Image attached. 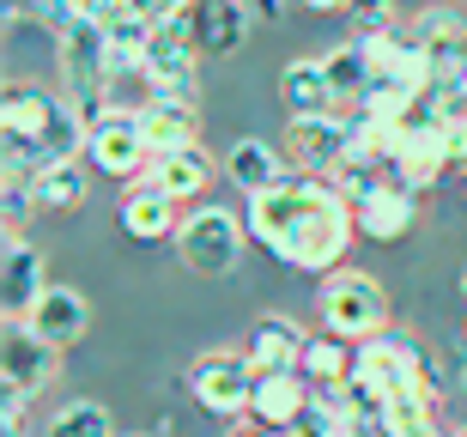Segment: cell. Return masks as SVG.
Returning <instances> with one entry per match:
<instances>
[{"label":"cell","instance_id":"6da1fadb","mask_svg":"<svg viewBox=\"0 0 467 437\" xmlns=\"http://www.w3.org/2000/svg\"><path fill=\"white\" fill-rule=\"evenodd\" d=\"M243 225L274 262L328 280L347 267V249L358 244V213L328 176H285L274 189L243 201Z\"/></svg>","mask_w":467,"mask_h":437},{"label":"cell","instance_id":"7a4b0ae2","mask_svg":"<svg viewBox=\"0 0 467 437\" xmlns=\"http://www.w3.org/2000/svg\"><path fill=\"white\" fill-rule=\"evenodd\" d=\"M0 152L25 158V164H61V158H86V109L67 91H49L36 79H13L0 91Z\"/></svg>","mask_w":467,"mask_h":437},{"label":"cell","instance_id":"3957f363","mask_svg":"<svg viewBox=\"0 0 467 437\" xmlns=\"http://www.w3.org/2000/svg\"><path fill=\"white\" fill-rule=\"evenodd\" d=\"M55 61H61V86H67V98L91 116H104L109 109V73H116V43H109V31L98 25V18H79V25H67V31L55 36Z\"/></svg>","mask_w":467,"mask_h":437},{"label":"cell","instance_id":"277c9868","mask_svg":"<svg viewBox=\"0 0 467 437\" xmlns=\"http://www.w3.org/2000/svg\"><path fill=\"white\" fill-rule=\"evenodd\" d=\"M249 244L255 237L231 207H194L182 213V231H176V262L189 267L194 280H231Z\"/></svg>","mask_w":467,"mask_h":437},{"label":"cell","instance_id":"5b68a950","mask_svg":"<svg viewBox=\"0 0 467 437\" xmlns=\"http://www.w3.org/2000/svg\"><path fill=\"white\" fill-rule=\"evenodd\" d=\"M316 310H322V328L347 334V340H370L389 328V297L364 267H334L316 292Z\"/></svg>","mask_w":467,"mask_h":437},{"label":"cell","instance_id":"8992f818","mask_svg":"<svg viewBox=\"0 0 467 437\" xmlns=\"http://www.w3.org/2000/svg\"><path fill=\"white\" fill-rule=\"evenodd\" d=\"M455 146H462V134H455L443 116H437L431 104L419 109L413 122L395 134V164H389V176H395L400 189H413V194H425L437 182V176L455 164Z\"/></svg>","mask_w":467,"mask_h":437},{"label":"cell","instance_id":"52a82bcc","mask_svg":"<svg viewBox=\"0 0 467 437\" xmlns=\"http://www.w3.org/2000/svg\"><path fill=\"white\" fill-rule=\"evenodd\" d=\"M86 164L98 176H116V182H140L152 171V146H146V128H140L134 109H104L86 122Z\"/></svg>","mask_w":467,"mask_h":437},{"label":"cell","instance_id":"ba28073f","mask_svg":"<svg viewBox=\"0 0 467 437\" xmlns=\"http://www.w3.org/2000/svg\"><path fill=\"white\" fill-rule=\"evenodd\" d=\"M189 395L207 407L213 420H243L249 413V395H255V365L243 359V347L201 352L189 365Z\"/></svg>","mask_w":467,"mask_h":437},{"label":"cell","instance_id":"9c48e42d","mask_svg":"<svg viewBox=\"0 0 467 437\" xmlns=\"http://www.w3.org/2000/svg\"><path fill=\"white\" fill-rule=\"evenodd\" d=\"M55 377H61V347H49L43 334H31L25 316H6V328H0V383L25 389L36 401Z\"/></svg>","mask_w":467,"mask_h":437},{"label":"cell","instance_id":"30bf717a","mask_svg":"<svg viewBox=\"0 0 467 437\" xmlns=\"http://www.w3.org/2000/svg\"><path fill=\"white\" fill-rule=\"evenodd\" d=\"M189 18H176V25L152 31V43H146V55H140V68L152 73L158 98H182V104H194V98H201V73H194V55H201V49H194Z\"/></svg>","mask_w":467,"mask_h":437},{"label":"cell","instance_id":"8fae6325","mask_svg":"<svg viewBox=\"0 0 467 437\" xmlns=\"http://www.w3.org/2000/svg\"><path fill=\"white\" fill-rule=\"evenodd\" d=\"M121 231L134 237V244H176V231H182V201L164 194L152 176H140L121 189V207H116Z\"/></svg>","mask_w":467,"mask_h":437},{"label":"cell","instance_id":"7c38bea8","mask_svg":"<svg viewBox=\"0 0 467 437\" xmlns=\"http://www.w3.org/2000/svg\"><path fill=\"white\" fill-rule=\"evenodd\" d=\"M285 146L297 176H334V164L347 158V116H292Z\"/></svg>","mask_w":467,"mask_h":437},{"label":"cell","instance_id":"4fadbf2b","mask_svg":"<svg viewBox=\"0 0 467 437\" xmlns=\"http://www.w3.org/2000/svg\"><path fill=\"white\" fill-rule=\"evenodd\" d=\"M352 213H358L364 244H400V237H413V225H419V194L400 189L395 176H389L382 189H370L364 201H352Z\"/></svg>","mask_w":467,"mask_h":437},{"label":"cell","instance_id":"5bb4252c","mask_svg":"<svg viewBox=\"0 0 467 437\" xmlns=\"http://www.w3.org/2000/svg\"><path fill=\"white\" fill-rule=\"evenodd\" d=\"M25 328L43 334V340H49V347H61V352L79 347V340H86V328H91L86 292H73V286H43V297L25 310Z\"/></svg>","mask_w":467,"mask_h":437},{"label":"cell","instance_id":"9a60e30c","mask_svg":"<svg viewBox=\"0 0 467 437\" xmlns=\"http://www.w3.org/2000/svg\"><path fill=\"white\" fill-rule=\"evenodd\" d=\"M413 36H419V49L431 55L443 73L467 68V6L462 0H431V6L413 18Z\"/></svg>","mask_w":467,"mask_h":437},{"label":"cell","instance_id":"2e32d148","mask_svg":"<svg viewBox=\"0 0 467 437\" xmlns=\"http://www.w3.org/2000/svg\"><path fill=\"white\" fill-rule=\"evenodd\" d=\"M249 25H255V6L249 0H201L194 18H189L201 55H237L249 43Z\"/></svg>","mask_w":467,"mask_h":437},{"label":"cell","instance_id":"e0dca14e","mask_svg":"<svg viewBox=\"0 0 467 437\" xmlns=\"http://www.w3.org/2000/svg\"><path fill=\"white\" fill-rule=\"evenodd\" d=\"M49 274H43V255L36 244H25V231H6V244H0V297H6V316H25L43 297Z\"/></svg>","mask_w":467,"mask_h":437},{"label":"cell","instance_id":"ac0fdd59","mask_svg":"<svg viewBox=\"0 0 467 437\" xmlns=\"http://www.w3.org/2000/svg\"><path fill=\"white\" fill-rule=\"evenodd\" d=\"M304 347H310V334L297 328L292 316H261L255 328L243 334V359L255 365V377H267V370H297Z\"/></svg>","mask_w":467,"mask_h":437},{"label":"cell","instance_id":"d6986e66","mask_svg":"<svg viewBox=\"0 0 467 437\" xmlns=\"http://www.w3.org/2000/svg\"><path fill=\"white\" fill-rule=\"evenodd\" d=\"M316 401V389L297 377V370H267L255 377V395H249V420H261L267 432H285V425Z\"/></svg>","mask_w":467,"mask_h":437},{"label":"cell","instance_id":"ffe728a7","mask_svg":"<svg viewBox=\"0 0 467 437\" xmlns=\"http://www.w3.org/2000/svg\"><path fill=\"white\" fill-rule=\"evenodd\" d=\"M140 128H146L152 158L182 152V146H201V109L182 104V98H152V104L140 109Z\"/></svg>","mask_w":467,"mask_h":437},{"label":"cell","instance_id":"44dd1931","mask_svg":"<svg viewBox=\"0 0 467 437\" xmlns=\"http://www.w3.org/2000/svg\"><path fill=\"white\" fill-rule=\"evenodd\" d=\"M316 61L328 68V86H334V98H340V116H347V109H358L364 98H370V86H377V68H370L364 36H352V43H334V49H322Z\"/></svg>","mask_w":467,"mask_h":437},{"label":"cell","instance_id":"7402d4cb","mask_svg":"<svg viewBox=\"0 0 467 437\" xmlns=\"http://www.w3.org/2000/svg\"><path fill=\"white\" fill-rule=\"evenodd\" d=\"M225 176L243 189V201H249V194L285 182L292 171H285V152H279V146L255 140V134H243V140H231V152H225Z\"/></svg>","mask_w":467,"mask_h":437},{"label":"cell","instance_id":"603a6c76","mask_svg":"<svg viewBox=\"0 0 467 437\" xmlns=\"http://www.w3.org/2000/svg\"><path fill=\"white\" fill-rule=\"evenodd\" d=\"M352 365H358V340H347V334H310V347H304V359H297V377L322 395V389H340L352 377Z\"/></svg>","mask_w":467,"mask_h":437},{"label":"cell","instance_id":"cb8c5ba5","mask_svg":"<svg viewBox=\"0 0 467 437\" xmlns=\"http://www.w3.org/2000/svg\"><path fill=\"white\" fill-rule=\"evenodd\" d=\"M279 98H285V122L292 116H340V98H334L322 61H292L279 73Z\"/></svg>","mask_w":467,"mask_h":437},{"label":"cell","instance_id":"d4e9b609","mask_svg":"<svg viewBox=\"0 0 467 437\" xmlns=\"http://www.w3.org/2000/svg\"><path fill=\"white\" fill-rule=\"evenodd\" d=\"M86 176H91V164H86V158H61V164H36V176H31L36 213H73L79 201H86Z\"/></svg>","mask_w":467,"mask_h":437},{"label":"cell","instance_id":"484cf974","mask_svg":"<svg viewBox=\"0 0 467 437\" xmlns=\"http://www.w3.org/2000/svg\"><path fill=\"white\" fill-rule=\"evenodd\" d=\"M146 176H152L164 194H176V201H194V194H207V182H213V158L201 152V146H182V152L152 158Z\"/></svg>","mask_w":467,"mask_h":437},{"label":"cell","instance_id":"4316f807","mask_svg":"<svg viewBox=\"0 0 467 437\" xmlns=\"http://www.w3.org/2000/svg\"><path fill=\"white\" fill-rule=\"evenodd\" d=\"M0 18L6 25H43L49 36H61L86 13H79V0H0Z\"/></svg>","mask_w":467,"mask_h":437},{"label":"cell","instance_id":"83f0119b","mask_svg":"<svg viewBox=\"0 0 467 437\" xmlns=\"http://www.w3.org/2000/svg\"><path fill=\"white\" fill-rule=\"evenodd\" d=\"M49 437H121L104 401H67L49 413Z\"/></svg>","mask_w":467,"mask_h":437},{"label":"cell","instance_id":"f1b7e54d","mask_svg":"<svg viewBox=\"0 0 467 437\" xmlns=\"http://www.w3.org/2000/svg\"><path fill=\"white\" fill-rule=\"evenodd\" d=\"M340 432H347V420H340V413H334V407L316 395V401L304 407V413H297V420L285 425L279 437H340Z\"/></svg>","mask_w":467,"mask_h":437},{"label":"cell","instance_id":"f546056e","mask_svg":"<svg viewBox=\"0 0 467 437\" xmlns=\"http://www.w3.org/2000/svg\"><path fill=\"white\" fill-rule=\"evenodd\" d=\"M347 18H352V31H358V36H377V31L395 25V0H352Z\"/></svg>","mask_w":467,"mask_h":437},{"label":"cell","instance_id":"4dcf8cb0","mask_svg":"<svg viewBox=\"0 0 467 437\" xmlns=\"http://www.w3.org/2000/svg\"><path fill=\"white\" fill-rule=\"evenodd\" d=\"M340 437H400V432H395L389 413H358V420H347V432H340Z\"/></svg>","mask_w":467,"mask_h":437},{"label":"cell","instance_id":"1f68e13d","mask_svg":"<svg viewBox=\"0 0 467 437\" xmlns=\"http://www.w3.org/2000/svg\"><path fill=\"white\" fill-rule=\"evenodd\" d=\"M128 6H134V0H79V13H86V18H98V25H109V18H121Z\"/></svg>","mask_w":467,"mask_h":437},{"label":"cell","instance_id":"d6a6232c","mask_svg":"<svg viewBox=\"0 0 467 437\" xmlns=\"http://www.w3.org/2000/svg\"><path fill=\"white\" fill-rule=\"evenodd\" d=\"M225 437H279V432H267L261 420H249V413H243V420H225Z\"/></svg>","mask_w":467,"mask_h":437},{"label":"cell","instance_id":"836d02e7","mask_svg":"<svg viewBox=\"0 0 467 437\" xmlns=\"http://www.w3.org/2000/svg\"><path fill=\"white\" fill-rule=\"evenodd\" d=\"M304 6H310V13H347L352 0H304Z\"/></svg>","mask_w":467,"mask_h":437},{"label":"cell","instance_id":"e575fe53","mask_svg":"<svg viewBox=\"0 0 467 437\" xmlns=\"http://www.w3.org/2000/svg\"><path fill=\"white\" fill-rule=\"evenodd\" d=\"M249 6H255L261 18H279V13H285V0H249Z\"/></svg>","mask_w":467,"mask_h":437},{"label":"cell","instance_id":"d590c367","mask_svg":"<svg viewBox=\"0 0 467 437\" xmlns=\"http://www.w3.org/2000/svg\"><path fill=\"white\" fill-rule=\"evenodd\" d=\"M121 437H164V432H121Z\"/></svg>","mask_w":467,"mask_h":437},{"label":"cell","instance_id":"8d00e7d4","mask_svg":"<svg viewBox=\"0 0 467 437\" xmlns=\"http://www.w3.org/2000/svg\"><path fill=\"white\" fill-rule=\"evenodd\" d=\"M462 292H467V262H462Z\"/></svg>","mask_w":467,"mask_h":437},{"label":"cell","instance_id":"74e56055","mask_svg":"<svg viewBox=\"0 0 467 437\" xmlns=\"http://www.w3.org/2000/svg\"><path fill=\"white\" fill-rule=\"evenodd\" d=\"M425 437H450V432H425Z\"/></svg>","mask_w":467,"mask_h":437},{"label":"cell","instance_id":"f35d334b","mask_svg":"<svg viewBox=\"0 0 467 437\" xmlns=\"http://www.w3.org/2000/svg\"><path fill=\"white\" fill-rule=\"evenodd\" d=\"M462 389H467V365H462Z\"/></svg>","mask_w":467,"mask_h":437},{"label":"cell","instance_id":"ab89813d","mask_svg":"<svg viewBox=\"0 0 467 437\" xmlns=\"http://www.w3.org/2000/svg\"><path fill=\"white\" fill-rule=\"evenodd\" d=\"M189 6H201V0H189Z\"/></svg>","mask_w":467,"mask_h":437}]
</instances>
